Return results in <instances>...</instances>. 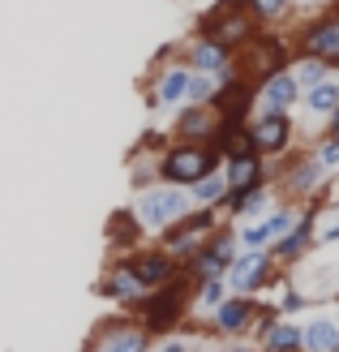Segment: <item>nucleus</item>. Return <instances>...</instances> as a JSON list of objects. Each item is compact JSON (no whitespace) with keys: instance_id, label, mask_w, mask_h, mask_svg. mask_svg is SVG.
I'll return each mask as SVG.
<instances>
[{"instance_id":"7ed1b4c3","label":"nucleus","mask_w":339,"mask_h":352,"mask_svg":"<svg viewBox=\"0 0 339 352\" xmlns=\"http://www.w3.org/2000/svg\"><path fill=\"white\" fill-rule=\"evenodd\" d=\"M271 176H275V189H279L283 202H309V198H318V193H322V185H327L322 164H318L309 151H296V146L279 155V168H275Z\"/></svg>"},{"instance_id":"f3484780","label":"nucleus","mask_w":339,"mask_h":352,"mask_svg":"<svg viewBox=\"0 0 339 352\" xmlns=\"http://www.w3.org/2000/svg\"><path fill=\"white\" fill-rule=\"evenodd\" d=\"M223 181L228 189H249V185H266L271 181V164L258 146H245V151H228L223 155Z\"/></svg>"},{"instance_id":"c9c22d12","label":"nucleus","mask_w":339,"mask_h":352,"mask_svg":"<svg viewBox=\"0 0 339 352\" xmlns=\"http://www.w3.org/2000/svg\"><path fill=\"white\" fill-rule=\"evenodd\" d=\"M327 133H335V138H339V103H335V112L327 116Z\"/></svg>"},{"instance_id":"aec40b11","label":"nucleus","mask_w":339,"mask_h":352,"mask_svg":"<svg viewBox=\"0 0 339 352\" xmlns=\"http://www.w3.org/2000/svg\"><path fill=\"white\" fill-rule=\"evenodd\" d=\"M142 223L133 215V206H120L108 215V250L112 254H124V250H133V245H142Z\"/></svg>"},{"instance_id":"c85d7f7f","label":"nucleus","mask_w":339,"mask_h":352,"mask_svg":"<svg viewBox=\"0 0 339 352\" xmlns=\"http://www.w3.org/2000/svg\"><path fill=\"white\" fill-rule=\"evenodd\" d=\"M129 181H133V193L159 181V172H155V155H146V151H133V168H129Z\"/></svg>"},{"instance_id":"423d86ee","label":"nucleus","mask_w":339,"mask_h":352,"mask_svg":"<svg viewBox=\"0 0 339 352\" xmlns=\"http://www.w3.org/2000/svg\"><path fill=\"white\" fill-rule=\"evenodd\" d=\"M237 228H228L223 219L210 228V232L202 236V245L193 250L189 258H181V271H189L193 279H223L232 258H237Z\"/></svg>"},{"instance_id":"2f4dec72","label":"nucleus","mask_w":339,"mask_h":352,"mask_svg":"<svg viewBox=\"0 0 339 352\" xmlns=\"http://www.w3.org/2000/svg\"><path fill=\"white\" fill-rule=\"evenodd\" d=\"M335 241H339V215L327 219V228H318V232H314V245H335Z\"/></svg>"},{"instance_id":"20e7f679","label":"nucleus","mask_w":339,"mask_h":352,"mask_svg":"<svg viewBox=\"0 0 339 352\" xmlns=\"http://www.w3.org/2000/svg\"><path fill=\"white\" fill-rule=\"evenodd\" d=\"M189 206H193L189 189L155 181V185H146V189H138V198H133V215H138V223H142V232L159 236L172 219H181Z\"/></svg>"},{"instance_id":"bb28decb","label":"nucleus","mask_w":339,"mask_h":352,"mask_svg":"<svg viewBox=\"0 0 339 352\" xmlns=\"http://www.w3.org/2000/svg\"><path fill=\"white\" fill-rule=\"evenodd\" d=\"M228 296L223 279H193V314H210Z\"/></svg>"},{"instance_id":"5701e85b","label":"nucleus","mask_w":339,"mask_h":352,"mask_svg":"<svg viewBox=\"0 0 339 352\" xmlns=\"http://www.w3.org/2000/svg\"><path fill=\"white\" fill-rule=\"evenodd\" d=\"M300 348L305 352H339V322H331V318L300 322Z\"/></svg>"},{"instance_id":"4468645a","label":"nucleus","mask_w":339,"mask_h":352,"mask_svg":"<svg viewBox=\"0 0 339 352\" xmlns=\"http://www.w3.org/2000/svg\"><path fill=\"white\" fill-rule=\"evenodd\" d=\"M189 69L181 60H164V65H155V78L142 86V95H146V108L151 112H176L185 103V91H189Z\"/></svg>"},{"instance_id":"39448f33","label":"nucleus","mask_w":339,"mask_h":352,"mask_svg":"<svg viewBox=\"0 0 339 352\" xmlns=\"http://www.w3.org/2000/svg\"><path fill=\"white\" fill-rule=\"evenodd\" d=\"M151 348H155V336L133 318V309L99 318L82 344V352H151Z\"/></svg>"},{"instance_id":"cd10ccee","label":"nucleus","mask_w":339,"mask_h":352,"mask_svg":"<svg viewBox=\"0 0 339 352\" xmlns=\"http://www.w3.org/2000/svg\"><path fill=\"white\" fill-rule=\"evenodd\" d=\"M309 155H314L318 164H322L327 176H339V138H335V133H322V138H318V142L309 146Z\"/></svg>"},{"instance_id":"473e14b6","label":"nucleus","mask_w":339,"mask_h":352,"mask_svg":"<svg viewBox=\"0 0 339 352\" xmlns=\"http://www.w3.org/2000/svg\"><path fill=\"white\" fill-rule=\"evenodd\" d=\"M151 352H193L185 340H176V336H164V340H155V348Z\"/></svg>"},{"instance_id":"9d476101","label":"nucleus","mask_w":339,"mask_h":352,"mask_svg":"<svg viewBox=\"0 0 339 352\" xmlns=\"http://www.w3.org/2000/svg\"><path fill=\"white\" fill-rule=\"evenodd\" d=\"M219 219H223V215H219L215 206H189L181 219H172L164 232H159V245H164L172 258H189V254L202 245V236H206Z\"/></svg>"},{"instance_id":"a878e982","label":"nucleus","mask_w":339,"mask_h":352,"mask_svg":"<svg viewBox=\"0 0 339 352\" xmlns=\"http://www.w3.org/2000/svg\"><path fill=\"white\" fill-rule=\"evenodd\" d=\"M288 69H292V78H296L300 91H309V86H318V82H327V78H331V65L314 60V56H292Z\"/></svg>"},{"instance_id":"f704fd0d","label":"nucleus","mask_w":339,"mask_h":352,"mask_svg":"<svg viewBox=\"0 0 339 352\" xmlns=\"http://www.w3.org/2000/svg\"><path fill=\"white\" fill-rule=\"evenodd\" d=\"M219 352H258V344H245V340H228Z\"/></svg>"},{"instance_id":"393cba45","label":"nucleus","mask_w":339,"mask_h":352,"mask_svg":"<svg viewBox=\"0 0 339 352\" xmlns=\"http://www.w3.org/2000/svg\"><path fill=\"white\" fill-rule=\"evenodd\" d=\"M228 193V181H223V172H206L198 176V181L189 185V198L193 206H219V198Z\"/></svg>"},{"instance_id":"6e6552de","label":"nucleus","mask_w":339,"mask_h":352,"mask_svg":"<svg viewBox=\"0 0 339 352\" xmlns=\"http://www.w3.org/2000/svg\"><path fill=\"white\" fill-rule=\"evenodd\" d=\"M283 275H288V271H283L266 250H237V258H232V267H228V275H223V284H228V292L258 296V292H266V288L283 284Z\"/></svg>"},{"instance_id":"ddd939ff","label":"nucleus","mask_w":339,"mask_h":352,"mask_svg":"<svg viewBox=\"0 0 339 352\" xmlns=\"http://www.w3.org/2000/svg\"><path fill=\"white\" fill-rule=\"evenodd\" d=\"M116 258H124V267H129L133 275H138V284L142 288H159V284H168V279L181 271V258H172L164 245H133V250H124V254H116Z\"/></svg>"},{"instance_id":"4be33fe9","label":"nucleus","mask_w":339,"mask_h":352,"mask_svg":"<svg viewBox=\"0 0 339 352\" xmlns=\"http://www.w3.org/2000/svg\"><path fill=\"white\" fill-rule=\"evenodd\" d=\"M241 5L249 9V17L262 26V30H283L296 17V5L292 0H241Z\"/></svg>"},{"instance_id":"c756f323","label":"nucleus","mask_w":339,"mask_h":352,"mask_svg":"<svg viewBox=\"0 0 339 352\" xmlns=\"http://www.w3.org/2000/svg\"><path fill=\"white\" fill-rule=\"evenodd\" d=\"M219 91V78L215 74H193L189 78V91H185V103H210Z\"/></svg>"},{"instance_id":"f03ea898","label":"nucleus","mask_w":339,"mask_h":352,"mask_svg":"<svg viewBox=\"0 0 339 352\" xmlns=\"http://www.w3.org/2000/svg\"><path fill=\"white\" fill-rule=\"evenodd\" d=\"M223 168V151L210 146V142H176V138H168V146L155 155V172L164 185H181L189 189L198 176L206 172H219Z\"/></svg>"},{"instance_id":"1a4fd4ad","label":"nucleus","mask_w":339,"mask_h":352,"mask_svg":"<svg viewBox=\"0 0 339 352\" xmlns=\"http://www.w3.org/2000/svg\"><path fill=\"white\" fill-rule=\"evenodd\" d=\"M198 30L210 34V39H219V43H228L232 52H241L262 26L249 17V9L241 5V0H219L215 9H206V13L198 17Z\"/></svg>"},{"instance_id":"4c0bfd02","label":"nucleus","mask_w":339,"mask_h":352,"mask_svg":"<svg viewBox=\"0 0 339 352\" xmlns=\"http://www.w3.org/2000/svg\"><path fill=\"white\" fill-rule=\"evenodd\" d=\"M335 301H339V296H335Z\"/></svg>"},{"instance_id":"dca6fc26","label":"nucleus","mask_w":339,"mask_h":352,"mask_svg":"<svg viewBox=\"0 0 339 352\" xmlns=\"http://www.w3.org/2000/svg\"><path fill=\"white\" fill-rule=\"evenodd\" d=\"M215 125H219V112L210 108V103H181V108L172 112L168 138H176V142H210Z\"/></svg>"},{"instance_id":"7c9ffc66","label":"nucleus","mask_w":339,"mask_h":352,"mask_svg":"<svg viewBox=\"0 0 339 352\" xmlns=\"http://www.w3.org/2000/svg\"><path fill=\"white\" fill-rule=\"evenodd\" d=\"M309 301H314V296H305V292H300V288H283V296H279V314H283V318H296V314H305L309 309Z\"/></svg>"},{"instance_id":"f257e3e1","label":"nucleus","mask_w":339,"mask_h":352,"mask_svg":"<svg viewBox=\"0 0 339 352\" xmlns=\"http://www.w3.org/2000/svg\"><path fill=\"white\" fill-rule=\"evenodd\" d=\"M133 318L151 331L155 340L181 331L193 318V275L189 271H176L168 284H159L151 292H142V301L133 305Z\"/></svg>"},{"instance_id":"6ab92c4d","label":"nucleus","mask_w":339,"mask_h":352,"mask_svg":"<svg viewBox=\"0 0 339 352\" xmlns=\"http://www.w3.org/2000/svg\"><path fill=\"white\" fill-rule=\"evenodd\" d=\"M258 82V108L254 112H292L300 103V86L292 78V69H275V74H262Z\"/></svg>"},{"instance_id":"9b49d317","label":"nucleus","mask_w":339,"mask_h":352,"mask_svg":"<svg viewBox=\"0 0 339 352\" xmlns=\"http://www.w3.org/2000/svg\"><path fill=\"white\" fill-rule=\"evenodd\" d=\"M258 301H262V296L228 292L223 301L206 314V336H215V340H249L254 318H258Z\"/></svg>"},{"instance_id":"72a5a7b5","label":"nucleus","mask_w":339,"mask_h":352,"mask_svg":"<svg viewBox=\"0 0 339 352\" xmlns=\"http://www.w3.org/2000/svg\"><path fill=\"white\" fill-rule=\"evenodd\" d=\"M296 5V13H318V9H327L331 0H292Z\"/></svg>"},{"instance_id":"2eb2a0df","label":"nucleus","mask_w":339,"mask_h":352,"mask_svg":"<svg viewBox=\"0 0 339 352\" xmlns=\"http://www.w3.org/2000/svg\"><path fill=\"white\" fill-rule=\"evenodd\" d=\"M176 60H181L189 74H219L223 65L237 60V52H232L228 43H219V39H210V34H202V30H193L181 43V56Z\"/></svg>"},{"instance_id":"e433bc0d","label":"nucleus","mask_w":339,"mask_h":352,"mask_svg":"<svg viewBox=\"0 0 339 352\" xmlns=\"http://www.w3.org/2000/svg\"><path fill=\"white\" fill-rule=\"evenodd\" d=\"M331 78H335V86H339V69H331Z\"/></svg>"},{"instance_id":"a211bd4d","label":"nucleus","mask_w":339,"mask_h":352,"mask_svg":"<svg viewBox=\"0 0 339 352\" xmlns=\"http://www.w3.org/2000/svg\"><path fill=\"white\" fill-rule=\"evenodd\" d=\"M95 292H99V301H108V305L133 309V305L142 301V292H146V288H142V284H138V275L124 267V258H112V262H108V271L99 275Z\"/></svg>"},{"instance_id":"f8f14e48","label":"nucleus","mask_w":339,"mask_h":352,"mask_svg":"<svg viewBox=\"0 0 339 352\" xmlns=\"http://www.w3.org/2000/svg\"><path fill=\"white\" fill-rule=\"evenodd\" d=\"M245 125H249L254 146L266 155V160H279L283 151L296 146V120H292V112H254Z\"/></svg>"},{"instance_id":"0eeeda50","label":"nucleus","mask_w":339,"mask_h":352,"mask_svg":"<svg viewBox=\"0 0 339 352\" xmlns=\"http://www.w3.org/2000/svg\"><path fill=\"white\" fill-rule=\"evenodd\" d=\"M292 52L296 56H314L331 69H339V0H331L327 9L309 13V22L296 30L292 39Z\"/></svg>"},{"instance_id":"b1692460","label":"nucleus","mask_w":339,"mask_h":352,"mask_svg":"<svg viewBox=\"0 0 339 352\" xmlns=\"http://www.w3.org/2000/svg\"><path fill=\"white\" fill-rule=\"evenodd\" d=\"M300 103H305V112H314V116H331L335 103H339V86H335V78L309 86V91H300Z\"/></svg>"},{"instance_id":"412c9836","label":"nucleus","mask_w":339,"mask_h":352,"mask_svg":"<svg viewBox=\"0 0 339 352\" xmlns=\"http://www.w3.org/2000/svg\"><path fill=\"white\" fill-rule=\"evenodd\" d=\"M258 352H305L300 348V322H292V318H279L266 327V331H258Z\"/></svg>"}]
</instances>
